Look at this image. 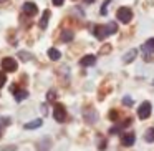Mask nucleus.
I'll return each mask as SVG.
<instances>
[{"label":"nucleus","mask_w":154,"mask_h":151,"mask_svg":"<svg viewBox=\"0 0 154 151\" xmlns=\"http://www.w3.org/2000/svg\"><path fill=\"white\" fill-rule=\"evenodd\" d=\"M116 18L119 22H123V24H129L131 18H133V12L128 7H121V8H118V12H116Z\"/></svg>","instance_id":"f257e3e1"},{"label":"nucleus","mask_w":154,"mask_h":151,"mask_svg":"<svg viewBox=\"0 0 154 151\" xmlns=\"http://www.w3.org/2000/svg\"><path fill=\"white\" fill-rule=\"evenodd\" d=\"M151 111H152V105H151L149 101H143L141 106L137 108V116H139L141 120H146V118H149Z\"/></svg>","instance_id":"f03ea898"},{"label":"nucleus","mask_w":154,"mask_h":151,"mask_svg":"<svg viewBox=\"0 0 154 151\" xmlns=\"http://www.w3.org/2000/svg\"><path fill=\"white\" fill-rule=\"evenodd\" d=\"M53 116L55 120L58 121V123H63L65 120H66V111H65V106L63 105H55V110H53Z\"/></svg>","instance_id":"7ed1b4c3"},{"label":"nucleus","mask_w":154,"mask_h":151,"mask_svg":"<svg viewBox=\"0 0 154 151\" xmlns=\"http://www.w3.org/2000/svg\"><path fill=\"white\" fill-rule=\"evenodd\" d=\"M2 68H4V71H15L17 70V61H15V58H4L2 60Z\"/></svg>","instance_id":"20e7f679"},{"label":"nucleus","mask_w":154,"mask_h":151,"mask_svg":"<svg viewBox=\"0 0 154 151\" xmlns=\"http://www.w3.org/2000/svg\"><path fill=\"white\" fill-rule=\"evenodd\" d=\"M23 12L27 15H30V17H33V15L38 14V8H37V5H35L33 2H25L23 4Z\"/></svg>","instance_id":"39448f33"},{"label":"nucleus","mask_w":154,"mask_h":151,"mask_svg":"<svg viewBox=\"0 0 154 151\" xmlns=\"http://www.w3.org/2000/svg\"><path fill=\"white\" fill-rule=\"evenodd\" d=\"M94 63H96V57H94V55H86V57H83L80 60L81 67H93Z\"/></svg>","instance_id":"423d86ee"},{"label":"nucleus","mask_w":154,"mask_h":151,"mask_svg":"<svg viewBox=\"0 0 154 151\" xmlns=\"http://www.w3.org/2000/svg\"><path fill=\"white\" fill-rule=\"evenodd\" d=\"M94 35H96L100 40H103V38H106L108 37V33H106V27L104 25H96V28H94V32H93Z\"/></svg>","instance_id":"0eeeda50"},{"label":"nucleus","mask_w":154,"mask_h":151,"mask_svg":"<svg viewBox=\"0 0 154 151\" xmlns=\"http://www.w3.org/2000/svg\"><path fill=\"white\" fill-rule=\"evenodd\" d=\"M134 134L133 133H126V134H123V146H133L134 144Z\"/></svg>","instance_id":"6e6552de"},{"label":"nucleus","mask_w":154,"mask_h":151,"mask_svg":"<svg viewBox=\"0 0 154 151\" xmlns=\"http://www.w3.org/2000/svg\"><path fill=\"white\" fill-rule=\"evenodd\" d=\"M136 55H137V50H136V48H133V50H129V52H128V53L123 57V61H124V63H131V61L136 58Z\"/></svg>","instance_id":"1a4fd4ad"},{"label":"nucleus","mask_w":154,"mask_h":151,"mask_svg":"<svg viewBox=\"0 0 154 151\" xmlns=\"http://www.w3.org/2000/svg\"><path fill=\"white\" fill-rule=\"evenodd\" d=\"M42 123L43 121L42 120H33V121H28V123H25V130H37V128H40L42 126Z\"/></svg>","instance_id":"9d476101"},{"label":"nucleus","mask_w":154,"mask_h":151,"mask_svg":"<svg viewBox=\"0 0 154 151\" xmlns=\"http://www.w3.org/2000/svg\"><path fill=\"white\" fill-rule=\"evenodd\" d=\"M143 50L146 52V53H154V38H149V40L143 45Z\"/></svg>","instance_id":"9b49d317"},{"label":"nucleus","mask_w":154,"mask_h":151,"mask_svg":"<svg viewBox=\"0 0 154 151\" xmlns=\"http://www.w3.org/2000/svg\"><path fill=\"white\" fill-rule=\"evenodd\" d=\"M48 18H50V10H45L43 12V17H42V20H40V28H47L48 27Z\"/></svg>","instance_id":"f8f14e48"},{"label":"nucleus","mask_w":154,"mask_h":151,"mask_svg":"<svg viewBox=\"0 0 154 151\" xmlns=\"http://www.w3.org/2000/svg\"><path fill=\"white\" fill-rule=\"evenodd\" d=\"M48 57H50V60H60L61 53L57 48H50V50H48Z\"/></svg>","instance_id":"ddd939ff"},{"label":"nucleus","mask_w":154,"mask_h":151,"mask_svg":"<svg viewBox=\"0 0 154 151\" xmlns=\"http://www.w3.org/2000/svg\"><path fill=\"white\" fill-rule=\"evenodd\" d=\"M27 96H28V91H27V90H18V91H15V100H17V101L25 100Z\"/></svg>","instance_id":"4468645a"},{"label":"nucleus","mask_w":154,"mask_h":151,"mask_svg":"<svg viewBox=\"0 0 154 151\" xmlns=\"http://www.w3.org/2000/svg\"><path fill=\"white\" fill-rule=\"evenodd\" d=\"M104 27H106V33L108 35H113V33H116V32H118V27H116V24H114V22L104 25Z\"/></svg>","instance_id":"2eb2a0df"},{"label":"nucleus","mask_w":154,"mask_h":151,"mask_svg":"<svg viewBox=\"0 0 154 151\" xmlns=\"http://www.w3.org/2000/svg\"><path fill=\"white\" fill-rule=\"evenodd\" d=\"M144 140H146L147 143H154V128H149V130L146 131V134H144Z\"/></svg>","instance_id":"dca6fc26"},{"label":"nucleus","mask_w":154,"mask_h":151,"mask_svg":"<svg viewBox=\"0 0 154 151\" xmlns=\"http://www.w3.org/2000/svg\"><path fill=\"white\" fill-rule=\"evenodd\" d=\"M70 40H73V32L65 30L63 33H61V42H70Z\"/></svg>","instance_id":"f3484780"},{"label":"nucleus","mask_w":154,"mask_h":151,"mask_svg":"<svg viewBox=\"0 0 154 151\" xmlns=\"http://www.w3.org/2000/svg\"><path fill=\"white\" fill-rule=\"evenodd\" d=\"M8 123H10V120H8V118H0V136H2V128L7 126Z\"/></svg>","instance_id":"a211bd4d"},{"label":"nucleus","mask_w":154,"mask_h":151,"mask_svg":"<svg viewBox=\"0 0 154 151\" xmlns=\"http://www.w3.org/2000/svg\"><path fill=\"white\" fill-rule=\"evenodd\" d=\"M5 81H7V75H5L4 71H0V88L5 85Z\"/></svg>","instance_id":"6ab92c4d"},{"label":"nucleus","mask_w":154,"mask_h":151,"mask_svg":"<svg viewBox=\"0 0 154 151\" xmlns=\"http://www.w3.org/2000/svg\"><path fill=\"white\" fill-rule=\"evenodd\" d=\"M108 5H109V0H106V2H104V5H103V7H101V15H106Z\"/></svg>","instance_id":"aec40b11"},{"label":"nucleus","mask_w":154,"mask_h":151,"mask_svg":"<svg viewBox=\"0 0 154 151\" xmlns=\"http://www.w3.org/2000/svg\"><path fill=\"white\" fill-rule=\"evenodd\" d=\"M123 103L128 105V106H131V105H133V100H131L129 96H124V98H123Z\"/></svg>","instance_id":"412c9836"},{"label":"nucleus","mask_w":154,"mask_h":151,"mask_svg":"<svg viewBox=\"0 0 154 151\" xmlns=\"http://www.w3.org/2000/svg\"><path fill=\"white\" fill-rule=\"evenodd\" d=\"M51 2H53V5L60 7V5H63V2H65V0H51Z\"/></svg>","instance_id":"4be33fe9"},{"label":"nucleus","mask_w":154,"mask_h":151,"mask_svg":"<svg viewBox=\"0 0 154 151\" xmlns=\"http://www.w3.org/2000/svg\"><path fill=\"white\" fill-rule=\"evenodd\" d=\"M48 100H50V101L55 100V91H48Z\"/></svg>","instance_id":"5701e85b"},{"label":"nucleus","mask_w":154,"mask_h":151,"mask_svg":"<svg viewBox=\"0 0 154 151\" xmlns=\"http://www.w3.org/2000/svg\"><path fill=\"white\" fill-rule=\"evenodd\" d=\"M109 118H111V120H116V118H118V113H116V111H111V113H109Z\"/></svg>","instance_id":"b1692460"},{"label":"nucleus","mask_w":154,"mask_h":151,"mask_svg":"<svg viewBox=\"0 0 154 151\" xmlns=\"http://www.w3.org/2000/svg\"><path fill=\"white\" fill-rule=\"evenodd\" d=\"M85 2H86V4H91V2H93V0H85Z\"/></svg>","instance_id":"393cba45"},{"label":"nucleus","mask_w":154,"mask_h":151,"mask_svg":"<svg viewBox=\"0 0 154 151\" xmlns=\"http://www.w3.org/2000/svg\"><path fill=\"white\" fill-rule=\"evenodd\" d=\"M0 2H4V0H0Z\"/></svg>","instance_id":"a878e982"},{"label":"nucleus","mask_w":154,"mask_h":151,"mask_svg":"<svg viewBox=\"0 0 154 151\" xmlns=\"http://www.w3.org/2000/svg\"><path fill=\"white\" fill-rule=\"evenodd\" d=\"M152 83H154V80H152Z\"/></svg>","instance_id":"bb28decb"}]
</instances>
